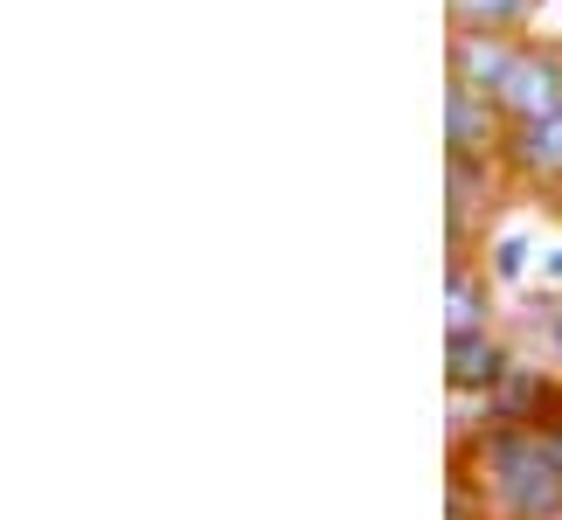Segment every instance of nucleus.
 <instances>
[{
  "label": "nucleus",
  "instance_id": "11",
  "mask_svg": "<svg viewBox=\"0 0 562 520\" xmlns=\"http://www.w3.org/2000/svg\"><path fill=\"white\" fill-rule=\"evenodd\" d=\"M521 334L535 340V354H542L549 368H562V292H535L528 298V313H521Z\"/></svg>",
  "mask_w": 562,
  "mask_h": 520
},
{
  "label": "nucleus",
  "instance_id": "10",
  "mask_svg": "<svg viewBox=\"0 0 562 520\" xmlns=\"http://www.w3.org/2000/svg\"><path fill=\"white\" fill-rule=\"evenodd\" d=\"M480 264L493 271V285H521V278L535 271V236L528 229H493L486 250H480Z\"/></svg>",
  "mask_w": 562,
  "mask_h": 520
},
{
  "label": "nucleus",
  "instance_id": "7",
  "mask_svg": "<svg viewBox=\"0 0 562 520\" xmlns=\"http://www.w3.org/2000/svg\"><path fill=\"white\" fill-rule=\"evenodd\" d=\"M501 327V285L480 257H451L445 271V334H493Z\"/></svg>",
  "mask_w": 562,
  "mask_h": 520
},
{
  "label": "nucleus",
  "instance_id": "9",
  "mask_svg": "<svg viewBox=\"0 0 562 520\" xmlns=\"http://www.w3.org/2000/svg\"><path fill=\"white\" fill-rule=\"evenodd\" d=\"M521 42H528V35H521ZM521 42H514V35H451V83H472V91L493 98Z\"/></svg>",
  "mask_w": 562,
  "mask_h": 520
},
{
  "label": "nucleus",
  "instance_id": "13",
  "mask_svg": "<svg viewBox=\"0 0 562 520\" xmlns=\"http://www.w3.org/2000/svg\"><path fill=\"white\" fill-rule=\"evenodd\" d=\"M542 438H549V451L562 459V417H555V423H542Z\"/></svg>",
  "mask_w": 562,
  "mask_h": 520
},
{
  "label": "nucleus",
  "instance_id": "4",
  "mask_svg": "<svg viewBox=\"0 0 562 520\" xmlns=\"http://www.w3.org/2000/svg\"><path fill=\"white\" fill-rule=\"evenodd\" d=\"M507 133H514V125H507V112L486 91H472V83H451V91H445V160H486V167H501Z\"/></svg>",
  "mask_w": 562,
  "mask_h": 520
},
{
  "label": "nucleus",
  "instance_id": "12",
  "mask_svg": "<svg viewBox=\"0 0 562 520\" xmlns=\"http://www.w3.org/2000/svg\"><path fill=\"white\" fill-rule=\"evenodd\" d=\"M542 285H549V292H562V250H549V257H542Z\"/></svg>",
  "mask_w": 562,
  "mask_h": 520
},
{
  "label": "nucleus",
  "instance_id": "1",
  "mask_svg": "<svg viewBox=\"0 0 562 520\" xmlns=\"http://www.w3.org/2000/svg\"><path fill=\"white\" fill-rule=\"evenodd\" d=\"M451 465L480 486L486 520H562V459L542 430H480L451 444Z\"/></svg>",
  "mask_w": 562,
  "mask_h": 520
},
{
  "label": "nucleus",
  "instance_id": "8",
  "mask_svg": "<svg viewBox=\"0 0 562 520\" xmlns=\"http://www.w3.org/2000/svg\"><path fill=\"white\" fill-rule=\"evenodd\" d=\"M451 8V35H535L549 14V0H445Z\"/></svg>",
  "mask_w": 562,
  "mask_h": 520
},
{
  "label": "nucleus",
  "instance_id": "14",
  "mask_svg": "<svg viewBox=\"0 0 562 520\" xmlns=\"http://www.w3.org/2000/svg\"><path fill=\"white\" fill-rule=\"evenodd\" d=\"M549 8H555V0H549Z\"/></svg>",
  "mask_w": 562,
  "mask_h": 520
},
{
  "label": "nucleus",
  "instance_id": "2",
  "mask_svg": "<svg viewBox=\"0 0 562 520\" xmlns=\"http://www.w3.org/2000/svg\"><path fill=\"white\" fill-rule=\"evenodd\" d=\"M507 173L486 160H445V236L451 257H480L486 236L501 229V202H507Z\"/></svg>",
  "mask_w": 562,
  "mask_h": 520
},
{
  "label": "nucleus",
  "instance_id": "5",
  "mask_svg": "<svg viewBox=\"0 0 562 520\" xmlns=\"http://www.w3.org/2000/svg\"><path fill=\"white\" fill-rule=\"evenodd\" d=\"M514 354H521V340H514L507 327H493V334H445V388H451V396H486V388L514 368Z\"/></svg>",
  "mask_w": 562,
  "mask_h": 520
},
{
  "label": "nucleus",
  "instance_id": "3",
  "mask_svg": "<svg viewBox=\"0 0 562 520\" xmlns=\"http://www.w3.org/2000/svg\"><path fill=\"white\" fill-rule=\"evenodd\" d=\"M493 104L507 112V125H542V118H562V42L555 35H528L514 49L501 91Z\"/></svg>",
  "mask_w": 562,
  "mask_h": 520
},
{
  "label": "nucleus",
  "instance_id": "6",
  "mask_svg": "<svg viewBox=\"0 0 562 520\" xmlns=\"http://www.w3.org/2000/svg\"><path fill=\"white\" fill-rule=\"evenodd\" d=\"M501 173H507V188H521V194H562V118L514 125Z\"/></svg>",
  "mask_w": 562,
  "mask_h": 520
}]
</instances>
